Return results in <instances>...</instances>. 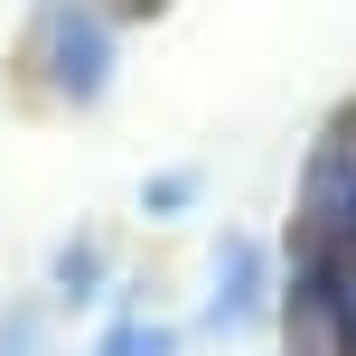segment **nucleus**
<instances>
[{"label":"nucleus","instance_id":"obj_1","mask_svg":"<svg viewBox=\"0 0 356 356\" xmlns=\"http://www.w3.org/2000/svg\"><path fill=\"white\" fill-rule=\"evenodd\" d=\"M29 66H38V85L56 104L85 113V104H104L122 85V38H113V19L94 0H38L29 10Z\"/></svg>","mask_w":356,"mask_h":356},{"label":"nucleus","instance_id":"obj_2","mask_svg":"<svg viewBox=\"0 0 356 356\" xmlns=\"http://www.w3.org/2000/svg\"><path fill=\"white\" fill-rule=\"evenodd\" d=\"M263 300H272V253H263V234H225V244H216V263H207L197 328H207V338L263 328Z\"/></svg>","mask_w":356,"mask_h":356},{"label":"nucleus","instance_id":"obj_3","mask_svg":"<svg viewBox=\"0 0 356 356\" xmlns=\"http://www.w3.org/2000/svg\"><path fill=\"white\" fill-rule=\"evenodd\" d=\"M300 234H309V253L356 244V131H328V141L309 150V178H300Z\"/></svg>","mask_w":356,"mask_h":356},{"label":"nucleus","instance_id":"obj_4","mask_svg":"<svg viewBox=\"0 0 356 356\" xmlns=\"http://www.w3.org/2000/svg\"><path fill=\"white\" fill-rule=\"evenodd\" d=\"M300 319H309V338H319L328 356H356V244L309 253V272H300Z\"/></svg>","mask_w":356,"mask_h":356},{"label":"nucleus","instance_id":"obj_5","mask_svg":"<svg viewBox=\"0 0 356 356\" xmlns=\"http://www.w3.org/2000/svg\"><path fill=\"white\" fill-rule=\"evenodd\" d=\"M188 347V328L178 319H150V309H113L104 319V338H94L85 356H178Z\"/></svg>","mask_w":356,"mask_h":356},{"label":"nucleus","instance_id":"obj_6","mask_svg":"<svg viewBox=\"0 0 356 356\" xmlns=\"http://www.w3.org/2000/svg\"><path fill=\"white\" fill-rule=\"evenodd\" d=\"M197 197H207V169H197V160H188V169H150V178H141V216H188Z\"/></svg>","mask_w":356,"mask_h":356},{"label":"nucleus","instance_id":"obj_7","mask_svg":"<svg viewBox=\"0 0 356 356\" xmlns=\"http://www.w3.org/2000/svg\"><path fill=\"white\" fill-rule=\"evenodd\" d=\"M94 282H104V272H94V244L56 253V300H94Z\"/></svg>","mask_w":356,"mask_h":356},{"label":"nucleus","instance_id":"obj_8","mask_svg":"<svg viewBox=\"0 0 356 356\" xmlns=\"http://www.w3.org/2000/svg\"><path fill=\"white\" fill-rule=\"evenodd\" d=\"M38 319H47L38 300H10V309H0V356H38Z\"/></svg>","mask_w":356,"mask_h":356}]
</instances>
